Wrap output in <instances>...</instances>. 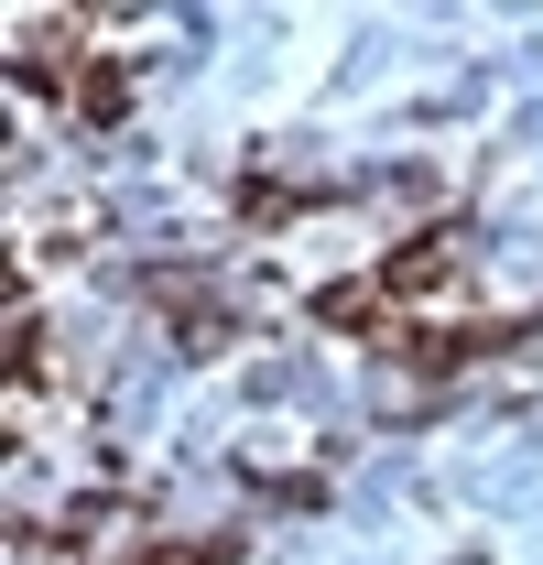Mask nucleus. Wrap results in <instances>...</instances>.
<instances>
[{
	"instance_id": "obj_3",
	"label": "nucleus",
	"mask_w": 543,
	"mask_h": 565,
	"mask_svg": "<svg viewBox=\"0 0 543 565\" xmlns=\"http://www.w3.org/2000/svg\"><path fill=\"white\" fill-rule=\"evenodd\" d=\"M316 316H327V327H370V316H381V282H327Z\"/></svg>"
},
{
	"instance_id": "obj_2",
	"label": "nucleus",
	"mask_w": 543,
	"mask_h": 565,
	"mask_svg": "<svg viewBox=\"0 0 543 565\" xmlns=\"http://www.w3.org/2000/svg\"><path fill=\"white\" fill-rule=\"evenodd\" d=\"M76 109H87V120H120V109H131V76H120V66H87V76H76Z\"/></svg>"
},
{
	"instance_id": "obj_1",
	"label": "nucleus",
	"mask_w": 543,
	"mask_h": 565,
	"mask_svg": "<svg viewBox=\"0 0 543 565\" xmlns=\"http://www.w3.org/2000/svg\"><path fill=\"white\" fill-rule=\"evenodd\" d=\"M435 282H446V239H413L403 262H392V273H381V294H403V305H424V294H435Z\"/></svg>"
}]
</instances>
